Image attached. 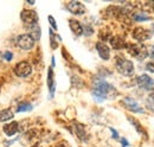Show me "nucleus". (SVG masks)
Segmentation results:
<instances>
[{
    "label": "nucleus",
    "mask_w": 154,
    "mask_h": 147,
    "mask_svg": "<svg viewBox=\"0 0 154 147\" xmlns=\"http://www.w3.org/2000/svg\"><path fill=\"white\" fill-rule=\"evenodd\" d=\"M128 120H129V121H131V122H132V124H134V125H133V126H134L135 128L137 129V132H139V133H142V134H143V135H146V132H145V130H143V129H142V127H141V126H140V124H139V122H137V121H136V120H135V119H132V117H129V119H128Z\"/></svg>",
    "instance_id": "nucleus-19"
},
{
    "label": "nucleus",
    "mask_w": 154,
    "mask_h": 147,
    "mask_svg": "<svg viewBox=\"0 0 154 147\" xmlns=\"http://www.w3.org/2000/svg\"><path fill=\"white\" fill-rule=\"evenodd\" d=\"M96 49H97L98 55H100V57H101L102 59L108 61V59L110 58V49H109L104 43L98 42V43L96 44Z\"/></svg>",
    "instance_id": "nucleus-10"
},
{
    "label": "nucleus",
    "mask_w": 154,
    "mask_h": 147,
    "mask_svg": "<svg viewBox=\"0 0 154 147\" xmlns=\"http://www.w3.org/2000/svg\"><path fill=\"white\" fill-rule=\"evenodd\" d=\"M127 50H128L129 55L135 57L139 61H143L148 55L147 48L145 45H142V44H128L127 45Z\"/></svg>",
    "instance_id": "nucleus-3"
},
{
    "label": "nucleus",
    "mask_w": 154,
    "mask_h": 147,
    "mask_svg": "<svg viewBox=\"0 0 154 147\" xmlns=\"http://www.w3.org/2000/svg\"><path fill=\"white\" fill-rule=\"evenodd\" d=\"M32 109V105L31 103H20L18 106V111H29Z\"/></svg>",
    "instance_id": "nucleus-20"
},
{
    "label": "nucleus",
    "mask_w": 154,
    "mask_h": 147,
    "mask_svg": "<svg viewBox=\"0 0 154 147\" xmlns=\"http://www.w3.org/2000/svg\"><path fill=\"white\" fill-rule=\"evenodd\" d=\"M29 4H31V5H33V4H35V1H32V0H29Z\"/></svg>",
    "instance_id": "nucleus-29"
},
{
    "label": "nucleus",
    "mask_w": 154,
    "mask_h": 147,
    "mask_svg": "<svg viewBox=\"0 0 154 147\" xmlns=\"http://www.w3.org/2000/svg\"><path fill=\"white\" fill-rule=\"evenodd\" d=\"M18 46L23 50H31L35 45V39L30 35H21L18 37Z\"/></svg>",
    "instance_id": "nucleus-4"
},
{
    "label": "nucleus",
    "mask_w": 154,
    "mask_h": 147,
    "mask_svg": "<svg viewBox=\"0 0 154 147\" xmlns=\"http://www.w3.org/2000/svg\"><path fill=\"white\" fill-rule=\"evenodd\" d=\"M152 32H153V33H154V23H153V24H152Z\"/></svg>",
    "instance_id": "nucleus-30"
},
{
    "label": "nucleus",
    "mask_w": 154,
    "mask_h": 147,
    "mask_svg": "<svg viewBox=\"0 0 154 147\" xmlns=\"http://www.w3.org/2000/svg\"><path fill=\"white\" fill-rule=\"evenodd\" d=\"M56 147H65V146H64V145H57Z\"/></svg>",
    "instance_id": "nucleus-31"
},
{
    "label": "nucleus",
    "mask_w": 154,
    "mask_h": 147,
    "mask_svg": "<svg viewBox=\"0 0 154 147\" xmlns=\"http://www.w3.org/2000/svg\"><path fill=\"white\" fill-rule=\"evenodd\" d=\"M13 117V113L11 109H5L0 111V121H7Z\"/></svg>",
    "instance_id": "nucleus-15"
},
{
    "label": "nucleus",
    "mask_w": 154,
    "mask_h": 147,
    "mask_svg": "<svg viewBox=\"0 0 154 147\" xmlns=\"http://www.w3.org/2000/svg\"><path fill=\"white\" fill-rule=\"evenodd\" d=\"M151 99L154 100V92H152V94H151Z\"/></svg>",
    "instance_id": "nucleus-28"
},
{
    "label": "nucleus",
    "mask_w": 154,
    "mask_h": 147,
    "mask_svg": "<svg viewBox=\"0 0 154 147\" xmlns=\"http://www.w3.org/2000/svg\"><path fill=\"white\" fill-rule=\"evenodd\" d=\"M110 130L113 132V135H114V138H117V133H116V130H115V129L110 128Z\"/></svg>",
    "instance_id": "nucleus-26"
},
{
    "label": "nucleus",
    "mask_w": 154,
    "mask_h": 147,
    "mask_svg": "<svg viewBox=\"0 0 154 147\" xmlns=\"http://www.w3.org/2000/svg\"><path fill=\"white\" fill-rule=\"evenodd\" d=\"M93 95L97 101L101 102V101H103L108 97L114 99L116 95V90L109 83H107L104 81H97L95 87H94V90H93Z\"/></svg>",
    "instance_id": "nucleus-1"
},
{
    "label": "nucleus",
    "mask_w": 154,
    "mask_h": 147,
    "mask_svg": "<svg viewBox=\"0 0 154 147\" xmlns=\"http://www.w3.org/2000/svg\"><path fill=\"white\" fill-rule=\"evenodd\" d=\"M149 55H151V57L154 59V45L153 46H151V51H149Z\"/></svg>",
    "instance_id": "nucleus-25"
},
{
    "label": "nucleus",
    "mask_w": 154,
    "mask_h": 147,
    "mask_svg": "<svg viewBox=\"0 0 154 147\" xmlns=\"http://www.w3.org/2000/svg\"><path fill=\"white\" fill-rule=\"evenodd\" d=\"M116 69L119 73L125 75V76H132L134 74V64L129 59H126L123 57H117Z\"/></svg>",
    "instance_id": "nucleus-2"
},
{
    "label": "nucleus",
    "mask_w": 154,
    "mask_h": 147,
    "mask_svg": "<svg viewBox=\"0 0 154 147\" xmlns=\"http://www.w3.org/2000/svg\"><path fill=\"white\" fill-rule=\"evenodd\" d=\"M49 21H50V24L54 26V29L55 30H57V24H56V21H55V19L54 17H51V16H49Z\"/></svg>",
    "instance_id": "nucleus-23"
},
{
    "label": "nucleus",
    "mask_w": 154,
    "mask_h": 147,
    "mask_svg": "<svg viewBox=\"0 0 154 147\" xmlns=\"http://www.w3.org/2000/svg\"><path fill=\"white\" fill-rule=\"evenodd\" d=\"M16 75L19 77H26L32 73V67L27 63V62H20L16 65Z\"/></svg>",
    "instance_id": "nucleus-7"
},
{
    "label": "nucleus",
    "mask_w": 154,
    "mask_h": 147,
    "mask_svg": "<svg viewBox=\"0 0 154 147\" xmlns=\"http://www.w3.org/2000/svg\"><path fill=\"white\" fill-rule=\"evenodd\" d=\"M66 7H68V10L72 14H76V16H81V14H84L85 13V7L79 1H70Z\"/></svg>",
    "instance_id": "nucleus-8"
},
{
    "label": "nucleus",
    "mask_w": 154,
    "mask_h": 147,
    "mask_svg": "<svg viewBox=\"0 0 154 147\" xmlns=\"http://www.w3.org/2000/svg\"><path fill=\"white\" fill-rule=\"evenodd\" d=\"M123 103H125V106H126L128 109L134 111V113H143V109L139 106V103L135 101L134 99H132V97H126V99H123Z\"/></svg>",
    "instance_id": "nucleus-11"
},
{
    "label": "nucleus",
    "mask_w": 154,
    "mask_h": 147,
    "mask_svg": "<svg viewBox=\"0 0 154 147\" xmlns=\"http://www.w3.org/2000/svg\"><path fill=\"white\" fill-rule=\"evenodd\" d=\"M122 142H123V146H128V142H127V140L126 139H122Z\"/></svg>",
    "instance_id": "nucleus-27"
},
{
    "label": "nucleus",
    "mask_w": 154,
    "mask_h": 147,
    "mask_svg": "<svg viewBox=\"0 0 154 147\" xmlns=\"http://www.w3.org/2000/svg\"><path fill=\"white\" fill-rule=\"evenodd\" d=\"M20 17H21V20H23L25 24H27V25H35V24H37V21H38V16H37V13H36L35 11H31V10H24V11L21 12Z\"/></svg>",
    "instance_id": "nucleus-6"
},
{
    "label": "nucleus",
    "mask_w": 154,
    "mask_h": 147,
    "mask_svg": "<svg viewBox=\"0 0 154 147\" xmlns=\"http://www.w3.org/2000/svg\"><path fill=\"white\" fill-rule=\"evenodd\" d=\"M136 82H137L139 87L142 88V89H147V90H149V89L153 88L154 82L148 75H140V76L136 78Z\"/></svg>",
    "instance_id": "nucleus-9"
},
{
    "label": "nucleus",
    "mask_w": 154,
    "mask_h": 147,
    "mask_svg": "<svg viewBox=\"0 0 154 147\" xmlns=\"http://www.w3.org/2000/svg\"><path fill=\"white\" fill-rule=\"evenodd\" d=\"M69 25H70V29L72 30V32H74L76 36H81V35L83 33V27H82V25L79 24V21H77L75 19H70Z\"/></svg>",
    "instance_id": "nucleus-12"
},
{
    "label": "nucleus",
    "mask_w": 154,
    "mask_h": 147,
    "mask_svg": "<svg viewBox=\"0 0 154 147\" xmlns=\"http://www.w3.org/2000/svg\"><path fill=\"white\" fill-rule=\"evenodd\" d=\"M30 26V31H31V33H32V38L33 39H39L40 38V29H39V26L37 24H35V25H29Z\"/></svg>",
    "instance_id": "nucleus-16"
},
{
    "label": "nucleus",
    "mask_w": 154,
    "mask_h": 147,
    "mask_svg": "<svg viewBox=\"0 0 154 147\" xmlns=\"http://www.w3.org/2000/svg\"><path fill=\"white\" fill-rule=\"evenodd\" d=\"M151 37H152V32L149 30L145 29V27H136L133 31V38L136 39L137 42H140V43L151 39Z\"/></svg>",
    "instance_id": "nucleus-5"
},
{
    "label": "nucleus",
    "mask_w": 154,
    "mask_h": 147,
    "mask_svg": "<svg viewBox=\"0 0 154 147\" xmlns=\"http://www.w3.org/2000/svg\"><path fill=\"white\" fill-rule=\"evenodd\" d=\"M4 132L6 135L8 136H12L14 135L17 132H18V122H11L8 125H5L4 126Z\"/></svg>",
    "instance_id": "nucleus-13"
},
{
    "label": "nucleus",
    "mask_w": 154,
    "mask_h": 147,
    "mask_svg": "<svg viewBox=\"0 0 154 147\" xmlns=\"http://www.w3.org/2000/svg\"><path fill=\"white\" fill-rule=\"evenodd\" d=\"M48 84H49V89H50V92H51V95H54V74H52V69H49Z\"/></svg>",
    "instance_id": "nucleus-17"
},
{
    "label": "nucleus",
    "mask_w": 154,
    "mask_h": 147,
    "mask_svg": "<svg viewBox=\"0 0 154 147\" xmlns=\"http://www.w3.org/2000/svg\"><path fill=\"white\" fill-rule=\"evenodd\" d=\"M146 68H147V70H148V71L154 73V62H149V63H147Z\"/></svg>",
    "instance_id": "nucleus-22"
},
{
    "label": "nucleus",
    "mask_w": 154,
    "mask_h": 147,
    "mask_svg": "<svg viewBox=\"0 0 154 147\" xmlns=\"http://www.w3.org/2000/svg\"><path fill=\"white\" fill-rule=\"evenodd\" d=\"M4 57L6 58V61H11V59H12V54H11L10 51H6L5 55H4Z\"/></svg>",
    "instance_id": "nucleus-24"
},
{
    "label": "nucleus",
    "mask_w": 154,
    "mask_h": 147,
    "mask_svg": "<svg viewBox=\"0 0 154 147\" xmlns=\"http://www.w3.org/2000/svg\"><path fill=\"white\" fill-rule=\"evenodd\" d=\"M134 20L135 21H146V20H149V17L143 12H137L134 14Z\"/></svg>",
    "instance_id": "nucleus-18"
},
{
    "label": "nucleus",
    "mask_w": 154,
    "mask_h": 147,
    "mask_svg": "<svg viewBox=\"0 0 154 147\" xmlns=\"http://www.w3.org/2000/svg\"><path fill=\"white\" fill-rule=\"evenodd\" d=\"M153 10H154V2H153Z\"/></svg>",
    "instance_id": "nucleus-33"
},
{
    "label": "nucleus",
    "mask_w": 154,
    "mask_h": 147,
    "mask_svg": "<svg viewBox=\"0 0 154 147\" xmlns=\"http://www.w3.org/2000/svg\"><path fill=\"white\" fill-rule=\"evenodd\" d=\"M76 130H77V135H78L81 139H84V136H85L84 127H83V126H81V125H76Z\"/></svg>",
    "instance_id": "nucleus-21"
},
{
    "label": "nucleus",
    "mask_w": 154,
    "mask_h": 147,
    "mask_svg": "<svg viewBox=\"0 0 154 147\" xmlns=\"http://www.w3.org/2000/svg\"><path fill=\"white\" fill-rule=\"evenodd\" d=\"M32 147H40L39 145H35V146H32Z\"/></svg>",
    "instance_id": "nucleus-32"
},
{
    "label": "nucleus",
    "mask_w": 154,
    "mask_h": 147,
    "mask_svg": "<svg viewBox=\"0 0 154 147\" xmlns=\"http://www.w3.org/2000/svg\"><path fill=\"white\" fill-rule=\"evenodd\" d=\"M110 44H112V46H113V49H115V50H121V49H123L125 46H126V43H125V40L121 38V37H113L112 39H110Z\"/></svg>",
    "instance_id": "nucleus-14"
}]
</instances>
